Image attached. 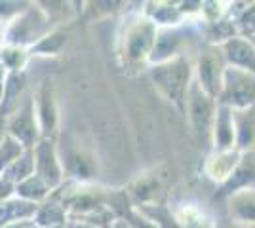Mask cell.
I'll return each mask as SVG.
<instances>
[{"instance_id":"obj_17","label":"cell","mask_w":255,"mask_h":228,"mask_svg":"<svg viewBox=\"0 0 255 228\" xmlns=\"http://www.w3.org/2000/svg\"><path fill=\"white\" fill-rule=\"evenodd\" d=\"M255 183V156L250 154H242L238 165L234 167V171L231 173V177L221 185V192L223 194H234L236 190H242V188H250Z\"/></svg>"},{"instance_id":"obj_3","label":"cell","mask_w":255,"mask_h":228,"mask_svg":"<svg viewBox=\"0 0 255 228\" xmlns=\"http://www.w3.org/2000/svg\"><path fill=\"white\" fill-rule=\"evenodd\" d=\"M156 25L141 15L129 23L120 40V59L126 69L149 65V57L156 38Z\"/></svg>"},{"instance_id":"obj_15","label":"cell","mask_w":255,"mask_h":228,"mask_svg":"<svg viewBox=\"0 0 255 228\" xmlns=\"http://www.w3.org/2000/svg\"><path fill=\"white\" fill-rule=\"evenodd\" d=\"M242 154L244 152H240L238 149L213 152L212 156L208 158V163H206V173L210 175V179H213L215 183L223 185L225 181L231 177V173L234 171V167L238 165Z\"/></svg>"},{"instance_id":"obj_5","label":"cell","mask_w":255,"mask_h":228,"mask_svg":"<svg viewBox=\"0 0 255 228\" xmlns=\"http://www.w3.org/2000/svg\"><path fill=\"white\" fill-rule=\"evenodd\" d=\"M217 109V101L212 99L198 82L192 78L187 97H185V114L191 122L192 130L196 131L200 137H210L212 135V124Z\"/></svg>"},{"instance_id":"obj_38","label":"cell","mask_w":255,"mask_h":228,"mask_svg":"<svg viewBox=\"0 0 255 228\" xmlns=\"http://www.w3.org/2000/svg\"><path fill=\"white\" fill-rule=\"evenodd\" d=\"M31 228H38V227H36V225H32V227Z\"/></svg>"},{"instance_id":"obj_37","label":"cell","mask_w":255,"mask_h":228,"mask_svg":"<svg viewBox=\"0 0 255 228\" xmlns=\"http://www.w3.org/2000/svg\"><path fill=\"white\" fill-rule=\"evenodd\" d=\"M0 103H2V87H0Z\"/></svg>"},{"instance_id":"obj_7","label":"cell","mask_w":255,"mask_h":228,"mask_svg":"<svg viewBox=\"0 0 255 228\" xmlns=\"http://www.w3.org/2000/svg\"><path fill=\"white\" fill-rule=\"evenodd\" d=\"M225 67H227V63H225L219 46L206 48L200 54V57H198L196 65H194V80L215 101H217L219 91H221V80H223Z\"/></svg>"},{"instance_id":"obj_13","label":"cell","mask_w":255,"mask_h":228,"mask_svg":"<svg viewBox=\"0 0 255 228\" xmlns=\"http://www.w3.org/2000/svg\"><path fill=\"white\" fill-rule=\"evenodd\" d=\"M27 89V75L25 71H17V73H8L6 80L2 84V103H0V116L8 118L13 110L21 105V101Z\"/></svg>"},{"instance_id":"obj_14","label":"cell","mask_w":255,"mask_h":228,"mask_svg":"<svg viewBox=\"0 0 255 228\" xmlns=\"http://www.w3.org/2000/svg\"><path fill=\"white\" fill-rule=\"evenodd\" d=\"M61 165H63V173H69L71 181L78 183H88L94 175H96V160L84 151H73L67 156H59Z\"/></svg>"},{"instance_id":"obj_24","label":"cell","mask_w":255,"mask_h":228,"mask_svg":"<svg viewBox=\"0 0 255 228\" xmlns=\"http://www.w3.org/2000/svg\"><path fill=\"white\" fill-rule=\"evenodd\" d=\"M65 46V34L59 31H50L27 52L29 55H57Z\"/></svg>"},{"instance_id":"obj_35","label":"cell","mask_w":255,"mask_h":228,"mask_svg":"<svg viewBox=\"0 0 255 228\" xmlns=\"http://www.w3.org/2000/svg\"><path fill=\"white\" fill-rule=\"evenodd\" d=\"M248 40H250V42L254 44V48H255V36H252V38H248Z\"/></svg>"},{"instance_id":"obj_4","label":"cell","mask_w":255,"mask_h":228,"mask_svg":"<svg viewBox=\"0 0 255 228\" xmlns=\"http://www.w3.org/2000/svg\"><path fill=\"white\" fill-rule=\"evenodd\" d=\"M217 103L233 110L255 105V75L236 67H225Z\"/></svg>"},{"instance_id":"obj_23","label":"cell","mask_w":255,"mask_h":228,"mask_svg":"<svg viewBox=\"0 0 255 228\" xmlns=\"http://www.w3.org/2000/svg\"><path fill=\"white\" fill-rule=\"evenodd\" d=\"M32 173H34L32 151H25L15 162L10 163V165L0 173V177L6 179V181H10L11 185H19L21 181H25L27 177H31Z\"/></svg>"},{"instance_id":"obj_22","label":"cell","mask_w":255,"mask_h":228,"mask_svg":"<svg viewBox=\"0 0 255 228\" xmlns=\"http://www.w3.org/2000/svg\"><path fill=\"white\" fill-rule=\"evenodd\" d=\"M32 221L38 228L57 227V225L67 223V213H65V209L61 207L59 202H55L53 198H48V200H44L42 204H38Z\"/></svg>"},{"instance_id":"obj_11","label":"cell","mask_w":255,"mask_h":228,"mask_svg":"<svg viewBox=\"0 0 255 228\" xmlns=\"http://www.w3.org/2000/svg\"><path fill=\"white\" fill-rule=\"evenodd\" d=\"M227 67H236L255 75V48L244 36H233L223 44H219Z\"/></svg>"},{"instance_id":"obj_21","label":"cell","mask_w":255,"mask_h":228,"mask_svg":"<svg viewBox=\"0 0 255 228\" xmlns=\"http://www.w3.org/2000/svg\"><path fill=\"white\" fill-rule=\"evenodd\" d=\"M50 194H52L50 186L34 173L31 177H27L25 181H21L19 185H15V192H13L15 198L25 200V202H31V204H42L44 200L50 198Z\"/></svg>"},{"instance_id":"obj_1","label":"cell","mask_w":255,"mask_h":228,"mask_svg":"<svg viewBox=\"0 0 255 228\" xmlns=\"http://www.w3.org/2000/svg\"><path fill=\"white\" fill-rule=\"evenodd\" d=\"M149 76L160 95L185 114V97L194 78V63L191 59L179 55L166 63L150 65Z\"/></svg>"},{"instance_id":"obj_36","label":"cell","mask_w":255,"mask_h":228,"mask_svg":"<svg viewBox=\"0 0 255 228\" xmlns=\"http://www.w3.org/2000/svg\"><path fill=\"white\" fill-rule=\"evenodd\" d=\"M50 228H65V225H57V227H50Z\"/></svg>"},{"instance_id":"obj_29","label":"cell","mask_w":255,"mask_h":228,"mask_svg":"<svg viewBox=\"0 0 255 228\" xmlns=\"http://www.w3.org/2000/svg\"><path fill=\"white\" fill-rule=\"evenodd\" d=\"M29 6L31 4H27V2H0V19L11 21L13 17L23 13Z\"/></svg>"},{"instance_id":"obj_6","label":"cell","mask_w":255,"mask_h":228,"mask_svg":"<svg viewBox=\"0 0 255 228\" xmlns=\"http://www.w3.org/2000/svg\"><path fill=\"white\" fill-rule=\"evenodd\" d=\"M6 133L17 143H21L25 151H32L34 145L42 139L34 114L32 95H27L21 101V105L6 118Z\"/></svg>"},{"instance_id":"obj_25","label":"cell","mask_w":255,"mask_h":228,"mask_svg":"<svg viewBox=\"0 0 255 228\" xmlns=\"http://www.w3.org/2000/svg\"><path fill=\"white\" fill-rule=\"evenodd\" d=\"M29 59V52L23 48H13V46H4L0 50V65L8 73H17L23 71V67Z\"/></svg>"},{"instance_id":"obj_33","label":"cell","mask_w":255,"mask_h":228,"mask_svg":"<svg viewBox=\"0 0 255 228\" xmlns=\"http://www.w3.org/2000/svg\"><path fill=\"white\" fill-rule=\"evenodd\" d=\"M109 228H129V225H128L124 219H115V223Z\"/></svg>"},{"instance_id":"obj_19","label":"cell","mask_w":255,"mask_h":228,"mask_svg":"<svg viewBox=\"0 0 255 228\" xmlns=\"http://www.w3.org/2000/svg\"><path fill=\"white\" fill-rule=\"evenodd\" d=\"M36 207H38V204L25 202V200H19L15 196L10 200L0 202V228H4L10 223H15V221L32 219L36 213Z\"/></svg>"},{"instance_id":"obj_16","label":"cell","mask_w":255,"mask_h":228,"mask_svg":"<svg viewBox=\"0 0 255 228\" xmlns=\"http://www.w3.org/2000/svg\"><path fill=\"white\" fill-rule=\"evenodd\" d=\"M233 122L236 149L240 152L250 151V147L255 143V105L248 107V109L233 110Z\"/></svg>"},{"instance_id":"obj_31","label":"cell","mask_w":255,"mask_h":228,"mask_svg":"<svg viewBox=\"0 0 255 228\" xmlns=\"http://www.w3.org/2000/svg\"><path fill=\"white\" fill-rule=\"evenodd\" d=\"M65 228H97V227H94V225H88V223H84V221H78V219H67Z\"/></svg>"},{"instance_id":"obj_34","label":"cell","mask_w":255,"mask_h":228,"mask_svg":"<svg viewBox=\"0 0 255 228\" xmlns=\"http://www.w3.org/2000/svg\"><path fill=\"white\" fill-rule=\"evenodd\" d=\"M6 75H8V71H6L4 67L0 65V87H2V84H4V80H6Z\"/></svg>"},{"instance_id":"obj_32","label":"cell","mask_w":255,"mask_h":228,"mask_svg":"<svg viewBox=\"0 0 255 228\" xmlns=\"http://www.w3.org/2000/svg\"><path fill=\"white\" fill-rule=\"evenodd\" d=\"M34 225V221L32 219H25V221H15V223H10V225H6L4 228H31Z\"/></svg>"},{"instance_id":"obj_20","label":"cell","mask_w":255,"mask_h":228,"mask_svg":"<svg viewBox=\"0 0 255 228\" xmlns=\"http://www.w3.org/2000/svg\"><path fill=\"white\" fill-rule=\"evenodd\" d=\"M150 8L145 10V17L150 19L156 27H175L181 25L183 21V13H181L179 6L177 4H171V2H150Z\"/></svg>"},{"instance_id":"obj_18","label":"cell","mask_w":255,"mask_h":228,"mask_svg":"<svg viewBox=\"0 0 255 228\" xmlns=\"http://www.w3.org/2000/svg\"><path fill=\"white\" fill-rule=\"evenodd\" d=\"M229 204H231V215L236 223L255 225V190L252 186L231 194Z\"/></svg>"},{"instance_id":"obj_12","label":"cell","mask_w":255,"mask_h":228,"mask_svg":"<svg viewBox=\"0 0 255 228\" xmlns=\"http://www.w3.org/2000/svg\"><path fill=\"white\" fill-rule=\"evenodd\" d=\"M210 139L213 143V152L231 151L236 149V135H234V122H233V110L225 105L217 103L215 116L212 124V135Z\"/></svg>"},{"instance_id":"obj_8","label":"cell","mask_w":255,"mask_h":228,"mask_svg":"<svg viewBox=\"0 0 255 228\" xmlns=\"http://www.w3.org/2000/svg\"><path fill=\"white\" fill-rule=\"evenodd\" d=\"M32 158H34V175L40 177L50 186V190H55L63 183L65 173L59 160V152L55 147V139L42 137L32 149Z\"/></svg>"},{"instance_id":"obj_9","label":"cell","mask_w":255,"mask_h":228,"mask_svg":"<svg viewBox=\"0 0 255 228\" xmlns=\"http://www.w3.org/2000/svg\"><path fill=\"white\" fill-rule=\"evenodd\" d=\"M189 36V29L183 25H175V27H160L156 29V38H154V46L149 57V65H158V63H166L173 57H179L183 54V46L187 44Z\"/></svg>"},{"instance_id":"obj_2","label":"cell","mask_w":255,"mask_h":228,"mask_svg":"<svg viewBox=\"0 0 255 228\" xmlns=\"http://www.w3.org/2000/svg\"><path fill=\"white\" fill-rule=\"evenodd\" d=\"M50 23H52L50 13L40 6H36V4H31L23 13H19L17 17L8 21L6 31L2 34L4 44L13 46V48L29 50L40 38H44L50 33Z\"/></svg>"},{"instance_id":"obj_10","label":"cell","mask_w":255,"mask_h":228,"mask_svg":"<svg viewBox=\"0 0 255 228\" xmlns=\"http://www.w3.org/2000/svg\"><path fill=\"white\" fill-rule=\"evenodd\" d=\"M32 105H34V114H36V122H38L40 137L55 139L59 116H57V105H55L53 87L50 80H44L38 86V89L32 93Z\"/></svg>"},{"instance_id":"obj_27","label":"cell","mask_w":255,"mask_h":228,"mask_svg":"<svg viewBox=\"0 0 255 228\" xmlns=\"http://www.w3.org/2000/svg\"><path fill=\"white\" fill-rule=\"evenodd\" d=\"M23 152H25V149H23L21 143H17L13 137H10V135L6 133L4 139L0 141V173H2L10 163L15 162Z\"/></svg>"},{"instance_id":"obj_30","label":"cell","mask_w":255,"mask_h":228,"mask_svg":"<svg viewBox=\"0 0 255 228\" xmlns=\"http://www.w3.org/2000/svg\"><path fill=\"white\" fill-rule=\"evenodd\" d=\"M13 192H15V185H11L10 181L0 177V202L13 198Z\"/></svg>"},{"instance_id":"obj_26","label":"cell","mask_w":255,"mask_h":228,"mask_svg":"<svg viewBox=\"0 0 255 228\" xmlns=\"http://www.w3.org/2000/svg\"><path fill=\"white\" fill-rule=\"evenodd\" d=\"M233 21L238 36H244V38L255 36V2H250L246 4V8L236 11Z\"/></svg>"},{"instance_id":"obj_28","label":"cell","mask_w":255,"mask_h":228,"mask_svg":"<svg viewBox=\"0 0 255 228\" xmlns=\"http://www.w3.org/2000/svg\"><path fill=\"white\" fill-rule=\"evenodd\" d=\"M122 219L129 225V228H158L156 223H152L149 217H145L137 207H133V206L129 207L126 213L122 215Z\"/></svg>"}]
</instances>
